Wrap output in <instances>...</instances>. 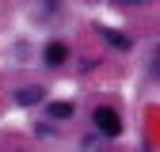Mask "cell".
I'll return each instance as SVG.
<instances>
[{
  "mask_svg": "<svg viewBox=\"0 0 160 152\" xmlns=\"http://www.w3.org/2000/svg\"><path fill=\"white\" fill-rule=\"evenodd\" d=\"M107 42H111L114 50H130V38H126V34H118V31H107Z\"/></svg>",
  "mask_w": 160,
  "mask_h": 152,
  "instance_id": "cell-4",
  "label": "cell"
},
{
  "mask_svg": "<svg viewBox=\"0 0 160 152\" xmlns=\"http://www.w3.org/2000/svg\"><path fill=\"white\" fill-rule=\"evenodd\" d=\"M92 118H95V129H99V133H107V137H118V133H122V118H118L111 107H99Z\"/></svg>",
  "mask_w": 160,
  "mask_h": 152,
  "instance_id": "cell-1",
  "label": "cell"
},
{
  "mask_svg": "<svg viewBox=\"0 0 160 152\" xmlns=\"http://www.w3.org/2000/svg\"><path fill=\"white\" fill-rule=\"evenodd\" d=\"M50 114H53V118H69V114H72V103H50Z\"/></svg>",
  "mask_w": 160,
  "mask_h": 152,
  "instance_id": "cell-5",
  "label": "cell"
},
{
  "mask_svg": "<svg viewBox=\"0 0 160 152\" xmlns=\"http://www.w3.org/2000/svg\"><path fill=\"white\" fill-rule=\"evenodd\" d=\"M15 103H19V107H34V103H42V88H19V91H15Z\"/></svg>",
  "mask_w": 160,
  "mask_h": 152,
  "instance_id": "cell-2",
  "label": "cell"
},
{
  "mask_svg": "<svg viewBox=\"0 0 160 152\" xmlns=\"http://www.w3.org/2000/svg\"><path fill=\"white\" fill-rule=\"evenodd\" d=\"M61 61H65V46H61V42L46 46V65H61Z\"/></svg>",
  "mask_w": 160,
  "mask_h": 152,
  "instance_id": "cell-3",
  "label": "cell"
}]
</instances>
